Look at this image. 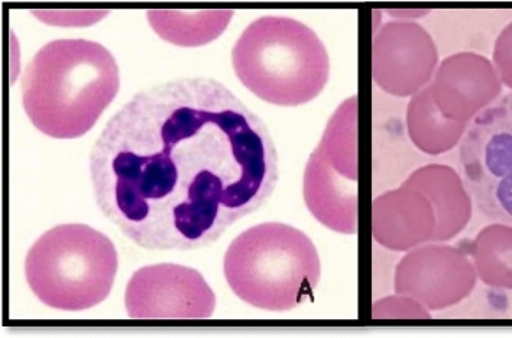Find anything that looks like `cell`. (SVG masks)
<instances>
[{"label": "cell", "instance_id": "obj_1", "mask_svg": "<svg viewBox=\"0 0 512 338\" xmlns=\"http://www.w3.org/2000/svg\"><path fill=\"white\" fill-rule=\"evenodd\" d=\"M97 207L135 245L215 243L277 187L270 129L217 80L187 77L135 94L90 152Z\"/></svg>", "mask_w": 512, "mask_h": 338}, {"label": "cell", "instance_id": "obj_2", "mask_svg": "<svg viewBox=\"0 0 512 338\" xmlns=\"http://www.w3.org/2000/svg\"><path fill=\"white\" fill-rule=\"evenodd\" d=\"M119 67L108 48L87 39L48 42L22 78L32 125L55 139L86 135L118 96Z\"/></svg>", "mask_w": 512, "mask_h": 338}, {"label": "cell", "instance_id": "obj_3", "mask_svg": "<svg viewBox=\"0 0 512 338\" xmlns=\"http://www.w3.org/2000/svg\"><path fill=\"white\" fill-rule=\"evenodd\" d=\"M232 64L246 89L275 106L310 103L330 76L322 39L309 26L283 16L252 22L233 47Z\"/></svg>", "mask_w": 512, "mask_h": 338}, {"label": "cell", "instance_id": "obj_4", "mask_svg": "<svg viewBox=\"0 0 512 338\" xmlns=\"http://www.w3.org/2000/svg\"><path fill=\"white\" fill-rule=\"evenodd\" d=\"M320 273L319 253L310 237L277 221L239 234L225 255L230 289L265 311H290L303 304L313 297Z\"/></svg>", "mask_w": 512, "mask_h": 338}, {"label": "cell", "instance_id": "obj_5", "mask_svg": "<svg viewBox=\"0 0 512 338\" xmlns=\"http://www.w3.org/2000/svg\"><path fill=\"white\" fill-rule=\"evenodd\" d=\"M118 266V252L108 236L86 224H63L31 247L25 275L42 304L83 311L109 297Z\"/></svg>", "mask_w": 512, "mask_h": 338}, {"label": "cell", "instance_id": "obj_6", "mask_svg": "<svg viewBox=\"0 0 512 338\" xmlns=\"http://www.w3.org/2000/svg\"><path fill=\"white\" fill-rule=\"evenodd\" d=\"M356 97L346 100L327 123L304 172V200L323 226L337 233L358 229Z\"/></svg>", "mask_w": 512, "mask_h": 338}, {"label": "cell", "instance_id": "obj_7", "mask_svg": "<svg viewBox=\"0 0 512 338\" xmlns=\"http://www.w3.org/2000/svg\"><path fill=\"white\" fill-rule=\"evenodd\" d=\"M459 168L479 213L512 226V93L473 119L460 143Z\"/></svg>", "mask_w": 512, "mask_h": 338}, {"label": "cell", "instance_id": "obj_8", "mask_svg": "<svg viewBox=\"0 0 512 338\" xmlns=\"http://www.w3.org/2000/svg\"><path fill=\"white\" fill-rule=\"evenodd\" d=\"M125 307L134 320H207L215 312L216 297L196 269L162 263L134 273Z\"/></svg>", "mask_w": 512, "mask_h": 338}, {"label": "cell", "instance_id": "obj_9", "mask_svg": "<svg viewBox=\"0 0 512 338\" xmlns=\"http://www.w3.org/2000/svg\"><path fill=\"white\" fill-rule=\"evenodd\" d=\"M478 281L465 252L446 245L418 247L408 253L397 271L398 295L413 298L430 311L445 310L468 298Z\"/></svg>", "mask_w": 512, "mask_h": 338}, {"label": "cell", "instance_id": "obj_10", "mask_svg": "<svg viewBox=\"0 0 512 338\" xmlns=\"http://www.w3.org/2000/svg\"><path fill=\"white\" fill-rule=\"evenodd\" d=\"M437 63L433 38L416 22H388L375 35L372 74L375 83L392 96H416L429 87Z\"/></svg>", "mask_w": 512, "mask_h": 338}, {"label": "cell", "instance_id": "obj_11", "mask_svg": "<svg viewBox=\"0 0 512 338\" xmlns=\"http://www.w3.org/2000/svg\"><path fill=\"white\" fill-rule=\"evenodd\" d=\"M430 91L443 116L469 125L498 99L502 83L494 64L484 55L459 52L439 65Z\"/></svg>", "mask_w": 512, "mask_h": 338}, {"label": "cell", "instance_id": "obj_12", "mask_svg": "<svg viewBox=\"0 0 512 338\" xmlns=\"http://www.w3.org/2000/svg\"><path fill=\"white\" fill-rule=\"evenodd\" d=\"M372 221L375 240L388 249L408 250L434 242L437 219L432 203L407 182L375 200Z\"/></svg>", "mask_w": 512, "mask_h": 338}, {"label": "cell", "instance_id": "obj_13", "mask_svg": "<svg viewBox=\"0 0 512 338\" xmlns=\"http://www.w3.org/2000/svg\"><path fill=\"white\" fill-rule=\"evenodd\" d=\"M407 184L429 198L436 213L437 226L434 242H446L458 236L472 217V197L452 168L429 165L417 169Z\"/></svg>", "mask_w": 512, "mask_h": 338}, {"label": "cell", "instance_id": "obj_14", "mask_svg": "<svg viewBox=\"0 0 512 338\" xmlns=\"http://www.w3.org/2000/svg\"><path fill=\"white\" fill-rule=\"evenodd\" d=\"M149 25L158 37L177 47H202L216 41L233 18L228 9L174 11L152 9L147 12Z\"/></svg>", "mask_w": 512, "mask_h": 338}, {"label": "cell", "instance_id": "obj_15", "mask_svg": "<svg viewBox=\"0 0 512 338\" xmlns=\"http://www.w3.org/2000/svg\"><path fill=\"white\" fill-rule=\"evenodd\" d=\"M407 129L420 151L440 155L452 151L465 136L468 125L453 122L442 115L432 97L430 86L413 96L407 109Z\"/></svg>", "mask_w": 512, "mask_h": 338}, {"label": "cell", "instance_id": "obj_16", "mask_svg": "<svg viewBox=\"0 0 512 338\" xmlns=\"http://www.w3.org/2000/svg\"><path fill=\"white\" fill-rule=\"evenodd\" d=\"M469 255L484 284L512 291V226H486L469 245Z\"/></svg>", "mask_w": 512, "mask_h": 338}, {"label": "cell", "instance_id": "obj_17", "mask_svg": "<svg viewBox=\"0 0 512 338\" xmlns=\"http://www.w3.org/2000/svg\"><path fill=\"white\" fill-rule=\"evenodd\" d=\"M427 308L421 305L416 299L403 297H392L382 299L374 307L375 318H429Z\"/></svg>", "mask_w": 512, "mask_h": 338}, {"label": "cell", "instance_id": "obj_18", "mask_svg": "<svg viewBox=\"0 0 512 338\" xmlns=\"http://www.w3.org/2000/svg\"><path fill=\"white\" fill-rule=\"evenodd\" d=\"M492 60L501 83L512 89V22L498 35Z\"/></svg>", "mask_w": 512, "mask_h": 338}, {"label": "cell", "instance_id": "obj_19", "mask_svg": "<svg viewBox=\"0 0 512 338\" xmlns=\"http://www.w3.org/2000/svg\"><path fill=\"white\" fill-rule=\"evenodd\" d=\"M32 15L40 18L45 24L77 26L92 25L100 21L108 11H34Z\"/></svg>", "mask_w": 512, "mask_h": 338}]
</instances>
